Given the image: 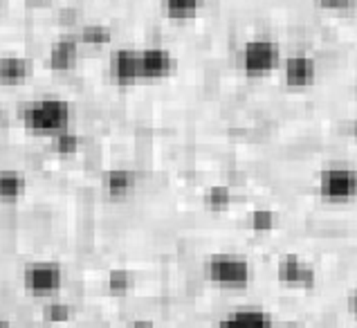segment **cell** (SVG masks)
Returning <instances> with one entry per match:
<instances>
[{
    "label": "cell",
    "mask_w": 357,
    "mask_h": 328,
    "mask_svg": "<svg viewBox=\"0 0 357 328\" xmlns=\"http://www.w3.org/2000/svg\"><path fill=\"white\" fill-rule=\"evenodd\" d=\"M23 126L34 133V135H59L68 131L70 119H73V108L61 97H40L29 104L20 112Z\"/></svg>",
    "instance_id": "6da1fadb"
},
{
    "label": "cell",
    "mask_w": 357,
    "mask_h": 328,
    "mask_svg": "<svg viewBox=\"0 0 357 328\" xmlns=\"http://www.w3.org/2000/svg\"><path fill=\"white\" fill-rule=\"evenodd\" d=\"M205 274L211 283L220 288H245L252 281V265L243 254L220 252L211 254L205 263Z\"/></svg>",
    "instance_id": "7a4b0ae2"
},
{
    "label": "cell",
    "mask_w": 357,
    "mask_h": 328,
    "mask_svg": "<svg viewBox=\"0 0 357 328\" xmlns=\"http://www.w3.org/2000/svg\"><path fill=\"white\" fill-rule=\"evenodd\" d=\"M281 66V47L272 38H252L241 50V68L250 79L272 75Z\"/></svg>",
    "instance_id": "3957f363"
},
{
    "label": "cell",
    "mask_w": 357,
    "mask_h": 328,
    "mask_svg": "<svg viewBox=\"0 0 357 328\" xmlns=\"http://www.w3.org/2000/svg\"><path fill=\"white\" fill-rule=\"evenodd\" d=\"M317 191L328 202H349L357 196V169L333 164L319 171Z\"/></svg>",
    "instance_id": "277c9868"
},
{
    "label": "cell",
    "mask_w": 357,
    "mask_h": 328,
    "mask_svg": "<svg viewBox=\"0 0 357 328\" xmlns=\"http://www.w3.org/2000/svg\"><path fill=\"white\" fill-rule=\"evenodd\" d=\"M23 285L27 292L36 297H50L56 295L63 285V270L59 263L52 261H38L27 265L23 272Z\"/></svg>",
    "instance_id": "5b68a950"
},
{
    "label": "cell",
    "mask_w": 357,
    "mask_h": 328,
    "mask_svg": "<svg viewBox=\"0 0 357 328\" xmlns=\"http://www.w3.org/2000/svg\"><path fill=\"white\" fill-rule=\"evenodd\" d=\"M277 276L283 285L288 288H301V290H310L317 283V272L314 268L303 261L299 254H285L279 259L277 265Z\"/></svg>",
    "instance_id": "8992f818"
},
{
    "label": "cell",
    "mask_w": 357,
    "mask_h": 328,
    "mask_svg": "<svg viewBox=\"0 0 357 328\" xmlns=\"http://www.w3.org/2000/svg\"><path fill=\"white\" fill-rule=\"evenodd\" d=\"M139 68L142 79L160 81L176 73V59L167 47H144L139 50Z\"/></svg>",
    "instance_id": "52a82bcc"
},
{
    "label": "cell",
    "mask_w": 357,
    "mask_h": 328,
    "mask_svg": "<svg viewBox=\"0 0 357 328\" xmlns=\"http://www.w3.org/2000/svg\"><path fill=\"white\" fill-rule=\"evenodd\" d=\"M110 77L119 86H130L142 81L139 50H128V47L115 50L113 57H110Z\"/></svg>",
    "instance_id": "ba28073f"
},
{
    "label": "cell",
    "mask_w": 357,
    "mask_h": 328,
    "mask_svg": "<svg viewBox=\"0 0 357 328\" xmlns=\"http://www.w3.org/2000/svg\"><path fill=\"white\" fill-rule=\"evenodd\" d=\"M317 79V64L308 54H292L283 61V81L290 88H308Z\"/></svg>",
    "instance_id": "9c48e42d"
},
{
    "label": "cell",
    "mask_w": 357,
    "mask_h": 328,
    "mask_svg": "<svg viewBox=\"0 0 357 328\" xmlns=\"http://www.w3.org/2000/svg\"><path fill=\"white\" fill-rule=\"evenodd\" d=\"M218 328H274L270 315L263 308H254V306H245V308L231 311L227 317L218 322Z\"/></svg>",
    "instance_id": "30bf717a"
},
{
    "label": "cell",
    "mask_w": 357,
    "mask_h": 328,
    "mask_svg": "<svg viewBox=\"0 0 357 328\" xmlns=\"http://www.w3.org/2000/svg\"><path fill=\"white\" fill-rule=\"evenodd\" d=\"M79 59V43L75 38H59L56 43L50 47V57L47 64L52 70L59 73H66V70H73L77 66Z\"/></svg>",
    "instance_id": "8fae6325"
},
{
    "label": "cell",
    "mask_w": 357,
    "mask_h": 328,
    "mask_svg": "<svg viewBox=\"0 0 357 328\" xmlns=\"http://www.w3.org/2000/svg\"><path fill=\"white\" fill-rule=\"evenodd\" d=\"M32 75V64L23 57H3L0 59V84L20 86Z\"/></svg>",
    "instance_id": "7c38bea8"
},
{
    "label": "cell",
    "mask_w": 357,
    "mask_h": 328,
    "mask_svg": "<svg viewBox=\"0 0 357 328\" xmlns=\"http://www.w3.org/2000/svg\"><path fill=\"white\" fill-rule=\"evenodd\" d=\"M135 187V173L130 169H110L104 176V189L110 198H124Z\"/></svg>",
    "instance_id": "4fadbf2b"
},
{
    "label": "cell",
    "mask_w": 357,
    "mask_h": 328,
    "mask_svg": "<svg viewBox=\"0 0 357 328\" xmlns=\"http://www.w3.org/2000/svg\"><path fill=\"white\" fill-rule=\"evenodd\" d=\"M27 189V180L20 171L14 169H7V171H0V198L3 200H18L20 196L25 193Z\"/></svg>",
    "instance_id": "5bb4252c"
},
{
    "label": "cell",
    "mask_w": 357,
    "mask_h": 328,
    "mask_svg": "<svg viewBox=\"0 0 357 328\" xmlns=\"http://www.w3.org/2000/svg\"><path fill=\"white\" fill-rule=\"evenodd\" d=\"M162 7H165V14L173 20H189L202 12L205 0H162Z\"/></svg>",
    "instance_id": "9a60e30c"
},
{
    "label": "cell",
    "mask_w": 357,
    "mask_h": 328,
    "mask_svg": "<svg viewBox=\"0 0 357 328\" xmlns=\"http://www.w3.org/2000/svg\"><path fill=\"white\" fill-rule=\"evenodd\" d=\"M110 38H113V32H110V27L99 25V23L81 27V32H79V40H81V43L93 45V47H101V45L110 43Z\"/></svg>",
    "instance_id": "2e32d148"
},
{
    "label": "cell",
    "mask_w": 357,
    "mask_h": 328,
    "mask_svg": "<svg viewBox=\"0 0 357 328\" xmlns=\"http://www.w3.org/2000/svg\"><path fill=\"white\" fill-rule=\"evenodd\" d=\"M205 204H207V209H211V211L229 209V204H231L229 187H225V184H213V187H209V191L205 193Z\"/></svg>",
    "instance_id": "e0dca14e"
},
{
    "label": "cell",
    "mask_w": 357,
    "mask_h": 328,
    "mask_svg": "<svg viewBox=\"0 0 357 328\" xmlns=\"http://www.w3.org/2000/svg\"><path fill=\"white\" fill-rule=\"evenodd\" d=\"M250 228L254 232H272L274 228H277V214H274L272 209H254L250 214Z\"/></svg>",
    "instance_id": "ac0fdd59"
},
{
    "label": "cell",
    "mask_w": 357,
    "mask_h": 328,
    "mask_svg": "<svg viewBox=\"0 0 357 328\" xmlns=\"http://www.w3.org/2000/svg\"><path fill=\"white\" fill-rule=\"evenodd\" d=\"M73 317V306H68L63 301H52L43 308V320L50 324H63Z\"/></svg>",
    "instance_id": "d6986e66"
},
{
    "label": "cell",
    "mask_w": 357,
    "mask_h": 328,
    "mask_svg": "<svg viewBox=\"0 0 357 328\" xmlns=\"http://www.w3.org/2000/svg\"><path fill=\"white\" fill-rule=\"evenodd\" d=\"M79 144H81L79 135L70 131V128L63 131V133H59V135H54V149L59 153H63V156H73V153H77Z\"/></svg>",
    "instance_id": "ffe728a7"
},
{
    "label": "cell",
    "mask_w": 357,
    "mask_h": 328,
    "mask_svg": "<svg viewBox=\"0 0 357 328\" xmlns=\"http://www.w3.org/2000/svg\"><path fill=\"white\" fill-rule=\"evenodd\" d=\"M132 288V276L128 270H110L108 274V290L124 295Z\"/></svg>",
    "instance_id": "44dd1931"
},
{
    "label": "cell",
    "mask_w": 357,
    "mask_h": 328,
    "mask_svg": "<svg viewBox=\"0 0 357 328\" xmlns=\"http://www.w3.org/2000/svg\"><path fill=\"white\" fill-rule=\"evenodd\" d=\"M321 9H333V12H342V9H351L357 0H314Z\"/></svg>",
    "instance_id": "7402d4cb"
},
{
    "label": "cell",
    "mask_w": 357,
    "mask_h": 328,
    "mask_svg": "<svg viewBox=\"0 0 357 328\" xmlns=\"http://www.w3.org/2000/svg\"><path fill=\"white\" fill-rule=\"evenodd\" d=\"M349 311H351V315L357 320V288L349 295Z\"/></svg>",
    "instance_id": "603a6c76"
},
{
    "label": "cell",
    "mask_w": 357,
    "mask_h": 328,
    "mask_svg": "<svg viewBox=\"0 0 357 328\" xmlns=\"http://www.w3.org/2000/svg\"><path fill=\"white\" fill-rule=\"evenodd\" d=\"M128 328H155V326H153V322H149V320H135L128 324Z\"/></svg>",
    "instance_id": "cb8c5ba5"
},
{
    "label": "cell",
    "mask_w": 357,
    "mask_h": 328,
    "mask_svg": "<svg viewBox=\"0 0 357 328\" xmlns=\"http://www.w3.org/2000/svg\"><path fill=\"white\" fill-rule=\"evenodd\" d=\"M351 133H353V137H355V142H357V119L353 121V128H351Z\"/></svg>",
    "instance_id": "d4e9b609"
},
{
    "label": "cell",
    "mask_w": 357,
    "mask_h": 328,
    "mask_svg": "<svg viewBox=\"0 0 357 328\" xmlns=\"http://www.w3.org/2000/svg\"><path fill=\"white\" fill-rule=\"evenodd\" d=\"M0 328H12V326H9V324L3 320V317H0Z\"/></svg>",
    "instance_id": "484cf974"
},
{
    "label": "cell",
    "mask_w": 357,
    "mask_h": 328,
    "mask_svg": "<svg viewBox=\"0 0 357 328\" xmlns=\"http://www.w3.org/2000/svg\"><path fill=\"white\" fill-rule=\"evenodd\" d=\"M25 3H50V0H25Z\"/></svg>",
    "instance_id": "4316f807"
},
{
    "label": "cell",
    "mask_w": 357,
    "mask_h": 328,
    "mask_svg": "<svg viewBox=\"0 0 357 328\" xmlns=\"http://www.w3.org/2000/svg\"><path fill=\"white\" fill-rule=\"evenodd\" d=\"M285 328H301V326H285Z\"/></svg>",
    "instance_id": "83f0119b"
},
{
    "label": "cell",
    "mask_w": 357,
    "mask_h": 328,
    "mask_svg": "<svg viewBox=\"0 0 357 328\" xmlns=\"http://www.w3.org/2000/svg\"><path fill=\"white\" fill-rule=\"evenodd\" d=\"M0 3H3V0H0Z\"/></svg>",
    "instance_id": "f1b7e54d"
}]
</instances>
